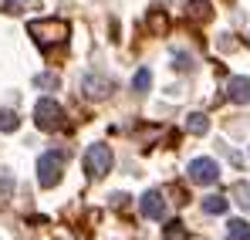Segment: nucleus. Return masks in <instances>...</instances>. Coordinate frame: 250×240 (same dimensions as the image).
I'll use <instances>...</instances> for the list:
<instances>
[{
    "mask_svg": "<svg viewBox=\"0 0 250 240\" xmlns=\"http://www.w3.org/2000/svg\"><path fill=\"white\" fill-rule=\"evenodd\" d=\"M172 61H176L179 71H193V58H186V54H172Z\"/></svg>",
    "mask_w": 250,
    "mask_h": 240,
    "instance_id": "412c9836",
    "label": "nucleus"
},
{
    "mask_svg": "<svg viewBox=\"0 0 250 240\" xmlns=\"http://www.w3.org/2000/svg\"><path fill=\"white\" fill-rule=\"evenodd\" d=\"M34 85L51 91V88H58V85H61V78H58V75H51V71H44V75H38V78H34Z\"/></svg>",
    "mask_w": 250,
    "mask_h": 240,
    "instance_id": "6ab92c4d",
    "label": "nucleus"
},
{
    "mask_svg": "<svg viewBox=\"0 0 250 240\" xmlns=\"http://www.w3.org/2000/svg\"><path fill=\"white\" fill-rule=\"evenodd\" d=\"M139 210H142V217H149V220H163V217H166V196H163L159 190H149V193L139 200Z\"/></svg>",
    "mask_w": 250,
    "mask_h": 240,
    "instance_id": "0eeeda50",
    "label": "nucleus"
},
{
    "mask_svg": "<svg viewBox=\"0 0 250 240\" xmlns=\"http://www.w3.org/2000/svg\"><path fill=\"white\" fill-rule=\"evenodd\" d=\"M17 125H21V119L10 109H0V132H17Z\"/></svg>",
    "mask_w": 250,
    "mask_h": 240,
    "instance_id": "f3484780",
    "label": "nucleus"
},
{
    "mask_svg": "<svg viewBox=\"0 0 250 240\" xmlns=\"http://www.w3.org/2000/svg\"><path fill=\"white\" fill-rule=\"evenodd\" d=\"M227 98L237 102V105H247V102H250V78H244V75L230 78V81H227Z\"/></svg>",
    "mask_w": 250,
    "mask_h": 240,
    "instance_id": "6e6552de",
    "label": "nucleus"
},
{
    "mask_svg": "<svg viewBox=\"0 0 250 240\" xmlns=\"http://www.w3.org/2000/svg\"><path fill=\"white\" fill-rule=\"evenodd\" d=\"M112 162H115L112 149H108L105 142H95V146H88V153H84V173H88L91 179H102V176L112 169Z\"/></svg>",
    "mask_w": 250,
    "mask_h": 240,
    "instance_id": "20e7f679",
    "label": "nucleus"
},
{
    "mask_svg": "<svg viewBox=\"0 0 250 240\" xmlns=\"http://www.w3.org/2000/svg\"><path fill=\"white\" fill-rule=\"evenodd\" d=\"M27 34L47 51V47H54V44H64L68 34H71V27H68V21H61V17H41V21H31V24H27Z\"/></svg>",
    "mask_w": 250,
    "mask_h": 240,
    "instance_id": "f257e3e1",
    "label": "nucleus"
},
{
    "mask_svg": "<svg viewBox=\"0 0 250 240\" xmlns=\"http://www.w3.org/2000/svg\"><path fill=\"white\" fill-rule=\"evenodd\" d=\"M64 176V153H44L38 159V183L44 190H54Z\"/></svg>",
    "mask_w": 250,
    "mask_h": 240,
    "instance_id": "7ed1b4c3",
    "label": "nucleus"
},
{
    "mask_svg": "<svg viewBox=\"0 0 250 240\" xmlns=\"http://www.w3.org/2000/svg\"><path fill=\"white\" fill-rule=\"evenodd\" d=\"M34 125H38L41 132H58V129H64V109H61L54 98H41V102L34 105Z\"/></svg>",
    "mask_w": 250,
    "mask_h": 240,
    "instance_id": "f03ea898",
    "label": "nucleus"
},
{
    "mask_svg": "<svg viewBox=\"0 0 250 240\" xmlns=\"http://www.w3.org/2000/svg\"><path fill=\"white\" fill-rule=\"evenodd\" d=\"M227 234H230V240H250V223L247 220H230Z\"/></svg>",
    "mask_w": 250,
    "mask_h": 240,
    "instance_id": "ddd939ff",
    "label": "nucleus"
},
{
    "mask_svg": "<svg viewBox=\"0 0 250 240\" xmlns=\"http://www.w3.org/2000/svg\"><path fill=\"white\" fill-rule=\"evenodd\" d=\"M10 190H14V176H10V173H7V169H0V193H3V196H7V193H10Z\"/></svg>",
    "mask_w": 250,
    "mask_h": 240,
    "instance_id": "aec40b11",
    "label": "nucleus"
},
{
    "mask_svg": "<svg viewBox=\"0 0 250 240\" xmlns=\"http://www.w3.org/2000/svg\"><path fill=\"white\" fill-rule=\"evenodd\" d=\"M7 14H21V10H41V0H3Z\"/></svg>",
    "mask_w": 250,
    "mask_h": 240,
    "instance_id": "dca6fc26",
    "label": "nucleus"
},
{
    "mask_svg": "<svg viewBox=\"0 0 250 240\" xmlns=\"http://www.w3.org/2000/svg\"><path fill=\"white\" fill-rule=\"evenodd\" d=\"M146 24H149V31L156 34V38H163L169 31V17H166V10L159 7V3H152L149 7V17H146Z\"/></svg>",
    "mask_w": 250,
    "mask_h": 240,
    "instance_id": "1a4fd4ad",
    "label": "nucleus"
},
{
    "mask_svg": "<svg viewBox=\"0 0 250 240\" xmlns=\"http://www.w3.org/2000/svg\"><path fill=\"white\" fill-rule=\"evenodd\" d=\"M78 88H82L88 98L102 102V98H108V95L115 91V81H112V78H105V75H95V71H88V75H82Z\"/></svg>",
    "mask_w": 250,
    "mask_h": 240,
    "instance_id": "39448f33",
    "label": "nucleus"
},
{
    "mask_svg": "<svg viewBox=\"0 0 250 240\" xmlns=\"http://www.w3.org/2000/svg\"><path fill=\"white\" fill-rule=\"evenodd\" d=\"M186 173H189V183H196V186H213L220 179V166L213 159H193Z\"/></svg>",
    "mask_w": 250,
    "mask_h": 240,
    "instance_id": "423d86ee",
    "label": "nucleus"
},
{
    "mask_svg": "<svg viewBox=\"0 0 250 240\" xmlns=\"http://www.w3.org/2000/svg\"><path fill=\"white\" fill-rule=\"evenodd\" d=\"M163 237H166V240H189L186 223H183V220H169L166 227H163Z\"/></svg>",
    "mask_w": 250,
    "mask_h": 240,
    "instance_id": "f8f14e48",
    "label": "nucleus"
},
{
    "mask_svg": "<svg viewBox=\"0 0 250 240\" xmlns=\"http://www.w3.org/2000/svg\"><path fill=\"white\" fill-rule=\"evenodd\" d=\"M186 17L196 21V24H207L209 17H213V3L209 0H189L186 3Z\"/></svg>",
    "mask_w": 250,
    "mask_h": 240,
    "instance_id": "9d476101",
    "label": "nucleus"
},
{
    "mask_svg": "<svg viewBox=\"0 0 250 240\" xmlns=\"http://www.w3.org/2000/svg\"><path fill=\"white\" fill-rule=\"evenodd\" d=\"M233 196H237V203H240L244 210H250V183H237V186H233Z\"/></svg>",
    "mask_w": 250,
    "mask_h": 240,
    "instance_id": "a211bd4d",
    "label": "nucleus"
},
{
    "mask_svg": "<svg viewBox=\"0 0 250 240\" xmlns=\"http://www.w3.org/2000/svg\"><path fill=\"white\" fill-rule=\"evenodd\" d=\"M186 132H189V135H207L209 132V119L203 115V112H193V115L186 119Z\"/></svg>",
    "mask_w": 250,
    "mask_h": 240,
    "instance_id": "9b49d317",
    "label": "nucleus"
},
{
    "mask_svg": "<svg viewBox=\"0 0 250 240\" xmlns=\"http://www.w3.org/2000/svg\"><path fill=\"white\" fill-rule=\"evenodd\" d=\"M227 206H230V203H227V196H216V193L203 200V210H207V213H213V217H220V213H227Z\"/></svg>",
    "mask_w": 250,
    "mask_h": 240,
    "instance_id": "2eb2a0df",
    "label": "nucleus"
},
{
    "mask_svg": "<svg viewBox=\"0 0 250 240\" xmlns=\"http://www.w3.org/2000/svg\"><path fill=\"white\" fill-rule=\"evenodd\" d=\"M132 88H135L139 95H146V91L152 88V71H149V68H139L135 78H132Z\"/></svg>",
    "mask_w": 250,
    "mask_h": 240,
    "instance_id": "4468645a",
    "label": "nucleus"
}]
</instances>
